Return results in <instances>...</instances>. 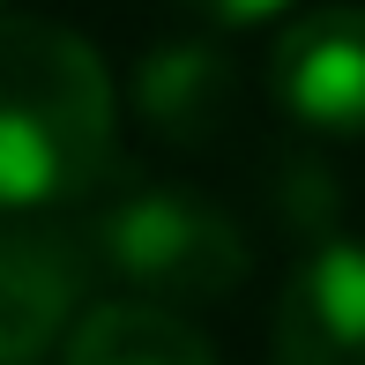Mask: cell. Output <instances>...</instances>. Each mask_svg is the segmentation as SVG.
I'll return each mask as SVG.
<instances>
[{
  "mask_svg": "<svg viewBox=\"0 0 365 365\" xmlns=\"http://www.w3.org/2000/svg\"><path fill=\"white\" fill-rule=\"evenodd\" d=\"M120 90L82 30L0 15V202H82L112 164Z\"/></svg>",
  "mask_w": 365,
  "mask_h": 365,
  "instance_id": "obj_1",
  "label": "cell"
},
{
  "mask_svg": "<svg viewBox=\"0 0 365 365\" xmlns=\"http://www.w3.org/2000/svg\"><path fill=\"white\" fill-rule=\"evenodd\" d=\"M82 276H112V284L142 291V306H209L231 298L254 269V246L231 224V209H217L209 194L187 187H120L112 202L90 209L75 239Z\"/></svg>",
  "mask_w": 365,
  "mask_h": 365,
  "instance_id": "obj_2",
  "label": "cell"
},
{
  "mask_svg": "<svg viewBox=\"0 0 365 365\" xmlns=\"http://www.w3.org/2000/svg\"><path fill=\"white\" fill-rule=\"evenodd\" d=\"M269 90L306 127L365 135V8H306L269 53Z\"/></svg>",
  "mask_w": 365,
  "mask_h": 365,
  "instance_id": "obj_3",
  "label": "cell"
},
{
  "mask_svg": "<svg viewBox=\"0 0 365 365\" xmlns=\"http://www.w3.org/2000/svg\"><path fill=\"white\" fill-rule=\"evenodd\" d=\"M276 365H365V246L328 239L276 298Z\"/></svg>",
  "mask_w": 365,
  "mask_h": 365,
  "instance_id": "obj_4",
  "label": "cell"
},
{
  "mask_svg": "<svg viewBox=\"0 0 365 365\" xmlns=\"http://www.w3.org/2000/svg\"><path fill=\"white\" fill-rule=\"evenodd\" d=\"M82 298V261L60 231L0 217V365H38Z\"/></svg>",
  "mask_w": 365,
  "mask_h": 365,
  "instance_id": "obj_5",
  "label": "cell"
},
{
  "mask_svg": "<svg viewBox=\"0 0 365 365\" xmlns=\"http://www.w3.org/2000/svg\"><path fill=\"white\" fill-rule=\"evenodd\" d=\"M231 75L217 38H157L135 68V112L164 142H209L231 112Z\"/></svg>",
  "mask_w": 365,
  "mask_h": 365,
  "instance_id": "obj_6",
  "label": "cell"
},
{
  "mask_svg": "<svg viewBox=\"0 0 365 365\" xmlns=\"http://www.w3.org/2000/svg\"><path fill=\"white\" fill-rule=\"evenodd\" d=\"M60 365H217V351H209V336L187 313L142 306V298H112V306L75 321Z\"/></svg>",
  "mask_w": 365,
  "mask_h": 365,
  "instance_id": "obj_7",
  "label": "cell"
},
{
  "mask_svg": "<svg viewBox=\"0 0 365 365\" xmlns=\"http://www.w3.org/2000/svg\"><path fill=\"white\" fill-rule=\"evenodd\" d=\"M194 15H209V23H261V15L291 8V0H187Z\"/></svg>",
  "mask_w": 365,
  "mask_h": 365,
  "instance_id": "obj_8",
  "label": "cell"
}]
</instances>
